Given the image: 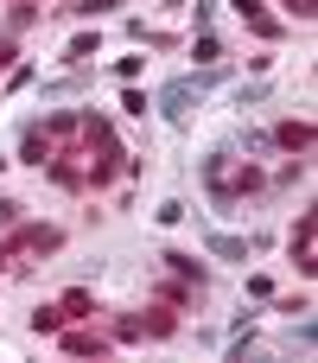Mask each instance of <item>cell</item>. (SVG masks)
Segmentation results:
<instances>
[{"mask_svg": "<svg viewBox=\"0 0 318 363\" xmlns=\"http://www.w3.org/2000/svg\"><path fill=\"white\" fill-rule=\"evenodd\" d=\"M204 185H210V191L229 204V198H249V191H261L268 179H261V166H249V160L236 166L229 153H210V160H204Z\"/></svg>", "mask_w": 318, "mask_h": 363, "instance_id": "obj_1", "label": "cell"}, {"mask_svg": "<svg viewBox=\"0 0 318 363\" xmlns=\"http://www.w3.org/2000/svg\"><path fill=\"white\" fill-rule=\"evenodd\" d=\"M217 83V64L204 70V77H178V83H166V96H159V108H166V121H185L191 115V102H204V89Z\"/></svg>", "mask_w": 318, "mask_h": 363, "instance_id": "obj_2", "label": "cell"}, {"mask_svg": "<svg viewBox=\"0 0 318 363\" xmlns=\"http://www.w3.org/2000/svg\"><path fill=\"white\" fill-rule=\"evenodd\" d=\"M178 332V313L172 306H153V313H127L121 325H115V338L121 345H134V338H172Z\"/></svg>", "mask_w": 318, "mask_h": 363, "instance_id": "obj_3", "label": "cell"}, {"mask_svg": "<svg viewBox=\"0 0 318 363\" xmlns=\"http://www.w3.org/2000/svg\"><path fill=\"white\" fill-rule=\"evenodd\" d=\"M64 249V230H51V223H13V236H6V255H57Z\"/></svg>", "mask_w": 318, "mask_h": 363, "instance_id": "obj_4", "label": "cell"}, {"mask_svg": "<svg viewBox=\"0 0 318 363\" xmlns=\"http://www.w3.org/2000/svg\"><path fill=\"white\" fill-rule=\"evenodd\" d=\"M64 351H70V357H108V351H115V338H108V332H89V325L76 319V325L64 332Z\"/></svg>", "mask_w": 318, "mask_h": 363, "instance_id": "obj_5", "label": "cell"}, {"mask_svg": "<svg viewBox=\"0 0 318 363\" xmlns=\"http://www.w3.org/2000/svg\"><path fill=\"white\" fill-rule=\"evenodd\" d=\"M312 121H280V128H274V147H287V153H312Z\"/></svg>", "mask_w": 318, "mask_h": 363, "instance_id": "obj_6", "label": "cell"}, {"mask_svg": "<svg viewBox=\"0 0 318 363\" xmlns=\"http://www.w3.org/2000/svg\"><path fill=\"white\" fill-rule=\"evenodd\" d=\"M76 134H83V115H70V108H51V115H45V140L64 147V140H76Z\"/></svg>", "mask_w": 318, "mask_h": 363, "instance_id": "obj_7", "label": "cell"}, {"mask_svg": "<svg viewBox=\"0 0 318 363\" xmlns=\"http://www.w3.org/2000/svg\"><path fill=\"white\" fill-rule=\"evenodd\" d=\"M293 262H300V274H312V211H300V223H293Z\"/></svg>", "mask_w": 318, "mask_h": 363, "instance_id": "obj_8", "label": "cell"}, {"mask_svg": "<svg viewBox=\"0 0 318 363\" xmlns=\"http://www.w3.org/2000/svg\"><path fill=\"white\" fill-rule=\"evenodd\" d=\"M57 313H64V325H70V319H96V294H89V287H70V294L57 300Z\"/></svg>", "mask_w": 318, "mask_h": 363, "instance_id": "obj_9", "label": "cell"}, {"mask_svg": "<svg viewBox=\"0 0 318 363\" xmlns=\"http://www.w3.org/2000/svg\"><path fill=\"white\" fill-rule=\"evenodd\" d=\"M236 13H242V19H249V26L261 32V38H280V19H274V13H268L261 0H236Z\"/></svg>", "mask_w": 318, "mask_h": 363, "instance_id": "obj_10", "label": "cell"}, {"mask_svg": "<svg viewBox=\"0 0 318 363\" xmlns=\"http://www.w3.org/2000/svg\"><path fill=\"white\" fill-rule=\"evenodd\" d=\"M19 160H25V166H51V140H45V128H25V140H19Z\"/></svg>", "mask_w": 318, "mask_h": 363, "instance_id": "obj_11", "label": "cell"}, {"mask_svg": "<svg viewBox=\"0 0 318 363\" xmlns=\"http://www.w3.org/2000/svg\"><path fill=\"white\" fill-rule=\"evenodd\" d=\"M159 262H166V268H172L178 281H191V287H204V262H191V255H178V249H166Z\"/></svg>", "mask_w": 318, "mask_h": 363, "instance_id": "obj_12", "label": "cell"}, {"mask_svg": "<svg viewBox=\"0 0 318 363\" xmlns=\"http://www.w3.org/2000/svg\"><path fill=\"white\" fill-rule=\"evenodd\" d=\"M32 19H38V0H13V6H6V32H13V38H19Z\"/></svg>", "mask_w": 318, "mask_h": 363, "instance_id": "obj_13", "label": "cell"}, {"mask_svg": "<svg viewBox=\"0 0 318 363\" xmlns=\"http://www.w3.org/2000/svg\"><path fill=\"white\" fill-rule=\"evenodd\" d=\"M96 57V32H76L70 45H64V64H89Z\"/></svg>", "mask_w": 318, "mask_h": 363, "instance_id": "obj_14", "label": "cell"}, {"mask_svg": "<svg viewBox=\"0 0 318 363\" xmlns=\"http://www.w3.org/2000/svg\"><path fill=\"white\" fill-rule=\"evenodd\" d=\"M210 255H223V262H242V255H249V242H242V236H223V230H217V236H210Z\"/></svg>", "mask_w": 318, "mask_h": 363, "instance_id": "obj_15", "label": "cell"}, {"mask_svg": "<svg viewBox=\"0 0 318 363\" xmlns=\"http://www.w3.org/2000/svg\"><path fill=\"white\" fill-rule=\"evenodd\" d=\"M32 332H38V338L64 332V313H57V306H38V313H32Z\"/></svg>", "mask_w": 318, "mask_h": 363, "instance_id": "obj_16", "label": "cell"}, {"mask_svg": "<svg viewBox=\"0 0 318 363\" xmlns=\"http://www.w3.org/2000/svg\"><path fill=\"white\" fill-rule=\"evenodd\" d=\"M191 57H198V64H217V57H223V45H217L210 32H198V45H191Z\"/></svg>", "mask_w": 318, "mask_h": 363, "instance_id": "obj_17", "label": "cell"}, {"mask_svg": "<svg viewBox=\"0 0 318 363\" xmlns=\"http://www.w3.org/2000/svg\"><path fill=\"white\" fill-rule=\"evenodd\" d=\"M19 217H25V204H19V198H0V230H13Z\"/></svg>", "mask_w": 318, "mask_h": 363, "instance_id": "obj_18", "label": "cell"}, {"mask_svg": "<svg viewBox=\"0 0 318 363\" xmlns=\"http://www.w3.org/2000/svg\"><path fill=\"white\" fill-rule=\"evenodd\" d=\"M13 64H19V38H13V32H0V70H13Z\"/></svg>", "mask_w": 318, "mask_h": 363, "instance_id": "obj_19", "label": "cell"}, {"mask_svg": "<svg viewBox=\"0 0 318 363\" xmlns=\"http://www.w3.org/2000/svg\"><path fill=\"white\" fill-rule=\"evenodd\" d=\"M280 6H287V13H293L300 26H306V19H312V13H318V0H280Z\"/></svg>", "mask_w": 318, "mask_h": 363, "instance_id": "obj_20", "label": "cell"}, {"mask_svg": "<svg viewBox=\"0 0 318 363\" xmlns=\"http://www.w3.org/2000/svg\"><path fill=\"white\" fill-rule=\"evenodd\" d=\"M0 268H6V242H0Z\"/></svg>", "mask_w": 318, "mask_h": 363, "instance_id": "obj_21", "label": "cell"}]
</instances>
